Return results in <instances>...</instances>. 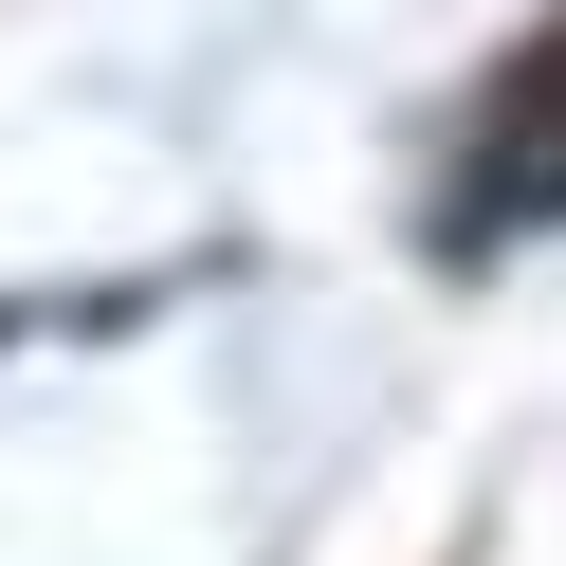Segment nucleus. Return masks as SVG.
Instances as JSON below:
<instances>
[{"instance_id": "nucleus-1", "label": "nucleus", "mask_w": 566, "mask_h": 566, "mask_svg": "<svg viewBox=\"0 0 566 566\" xmlns=\"http://www.w3.org/2000/svg\"><path fill=\"white\" fill-rule=\"evenodd\" d=\"M530 220H566V0L493 55V92L457 111V184H439L457 256H493V238H530Z\"/></svg>"}]
</instances>
